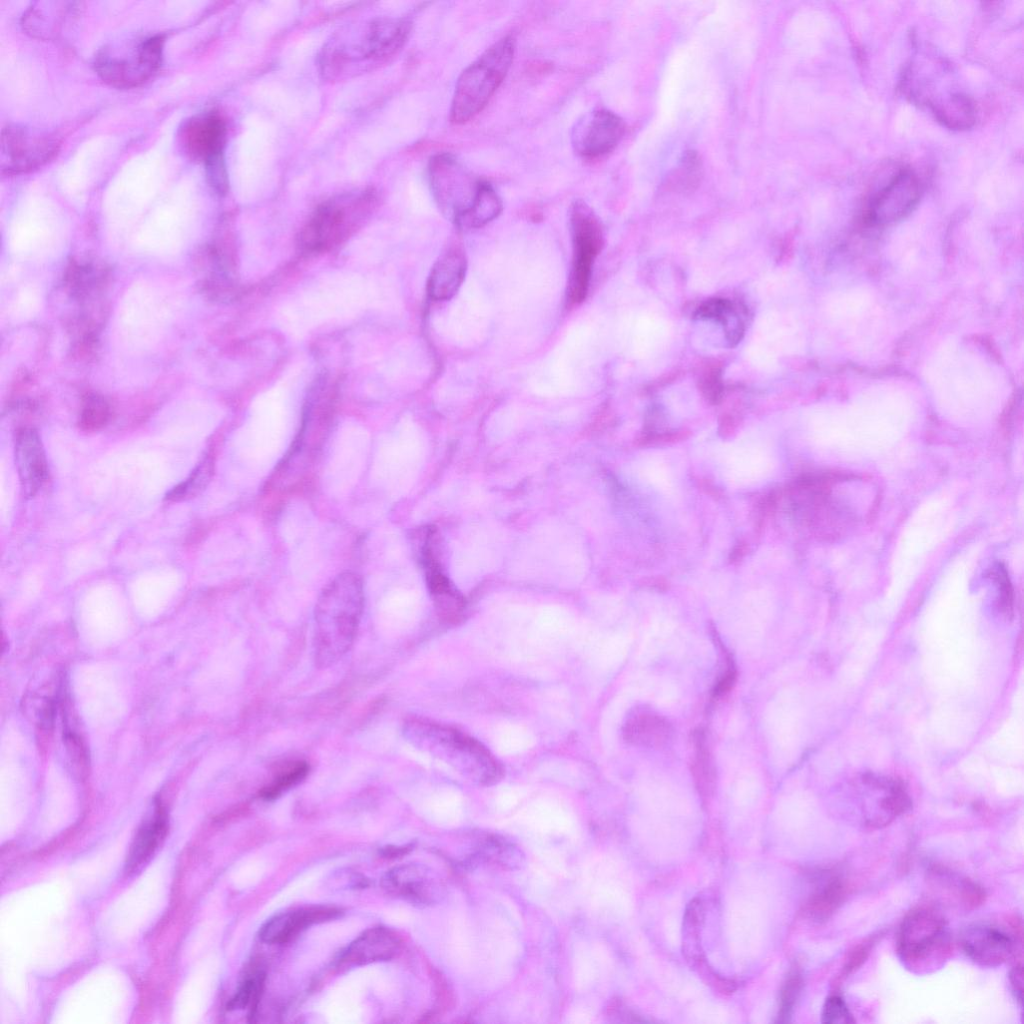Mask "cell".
Segmentation results:
<instances>
[{
  "instance_id": "d6a6232c",
  "label": "cell",
  "mask_w": 1024,
  "mask_h": 1024,
  "mask_svg": "<svg viewBox=\"0 0 1024 1024\" xmlns=\"http://www.w3.org/2000/svg\"><path fill=\"white\" fill-rule=\"evenodd\" d=\"M678 168L675 178L680 183L679 185L691 188L698 182L701 174V162L696 153H687Z\"/></svg>"
},
{
  "instance_id": "74e56055",
  "label": "cell",
  "mask_w": 1024,
  "mask_h": 1024,
  "mask_svg": "<svg viewBox=\"0 0 1024 1024\" xmlns=\"http://www.w3.org/2000/svg\"><path fill=\"white\" fill-rule=\"evenodd\" d=\"M438 1000L444 1011L451 1009L455 1003V996L447 979L438 974Z\"/></svg>"
},
{
  "instance_id": "f35d334b",
  "label": "cell",
  "mask_w": 1024,
  "mask_h": 1024,
  "mask_svg": "<svg viewBox=\"0 0 1024 1024\" xmlns=\"http://www.w3.org/2000/svg\"><path fill=\"white\" fill-rule=\"evenodd\" d=\"M410 849L411 848L409 846L393 847V848L392 847H387L385 849V853L384 854L388 855V856H399V855L407 853Z\"/></svg>"
},
{
  "instance_id": "5bb4252c",
  "label": "cell",
  "mask_w": 1024,
  "mask_h": 1024,
  "mask_svg": "<svg viewBox=\"0 0 1024 1024\" xmlns=\"http://www.w3.org/2000/svg\"><path fill=\"white\" fill-rule=\"evenodd\" d=\"M382 887L388 894L418 905L437 902L442 890L430 870L420 864H404L387 871Z\"/></svg>"
},
{
  "instance_id": "7402d4cb",
  "label": "cell",
  "mask_w": 1024,
  "mask_h": 1024,
  "mask_svg": "<svg viewBox=\"0 0 1024 1024\" xmlns=\"http://www.w3.org/2000/svg\"><path fill=\"white\" fill-rule=\"evenodd\" d=\"M937 119L950 128H968L975 121V107L965 95L955 94L941 103L931 104Z\"/></svg>"
},
{
  "instance_id": "484cf974",
  "label": "cell",
  "mask_w": 1024,
  "mask_h": 1024,
  "mask_svg": "<svg viewBox=\"0 0 1024 1024\" xmlns=\"http://www.w3.org/2000/svg\"><path fill=\"white\" fill-rule=\"evenodd\" d=\"M533 743L531 734L517 725H506L498 730L495 747L505 755L516 754L528 749Z\"/></svg>"
},
{
  "instance_id": "d590c367",
  "label": "cell",
  "mask_w": 1024,
  "mask_h": 1024,
  "mask_svg": "<svg viewBox=\"0 0 1024 1024\" xmlns=\"http://www.w3.org/2000/svg\"><path fill=\"white\" fill-rule=\"evenodd\" d=\"M993 576L996 578L1000 587L1002 606L1005 611H1010L1012 607V589L1008 581L1007 573L1005 569L999 565L995 568Z\"/></svg>"
},
{
  "instance_id": "8d00e7d4",
  "label": "cell",
  "mask_w": 1024,
  "mask_h": 1024,
  "mask_svg": "<svg viewBox=\"0 0 1024 1024\" xmlns=\"http://www.w3.org/2000/svg\"><path fill=\"white\" fill-rule=\"evenodd\" d=\"M1009 982L1013 996L1020 1007L1023 1004V966L1017 963L1009 972Z\"/></svg>"
},
{
  "instance_id": "d6986e66",
  "label": "cell",
  "mask_w": 1024,
  "mask_h": 1024,
  "mask_svg": "<svg viewBox=\"0 0 1024 1024\" xmlns=\"http://www.w3.org/2000/svg\"><path fill=\"white\" fill-rule=\"evenodd\" d=\"M627 738L640 746L661 747L672 738V727L661 715L650 710L636 712L626 724Z\"/></svg>"
},
{
  "instance_id": "4fadbf2b",
  "label": "cell",
  "mask_w": 1024,
  "mask_h": 1024,
  "mask_svg": "<svg viewBox=\"0 0 1024 1024\" xmlns=\"http://www.w3.org/2000/svg\"><path fill=\"white\" fill-rule=\"evenodd\" d=\"M920 194L918 177L911 170L902 169L875 195L868 218L878 225L895 222L914 208Z\"/></svg>"
},
{
  "instance_id": "30bf717a",
  "label": "cell",
  "mask_w": 1024,
  "mask_h": 1024,
  "mask_svg": "<svg viewBox=\"0 0 1024 1024\" xmlns=\"http://www.w3.org/2000/svg\"><path fill=\"white\" fill-rule=\"evenodd\" d=\"M1009 931L990 923H975L960 935L963 952L983 967H997L1010 960L1022 945V923L1013 918Z\"/></svg>"
},
{
  "instance_id": "ac0fdd59",
  "label": "cell",
  "mask_w": 1024,
  "mask_h": 1024,
  "mask_svg": "<svg viewBox=\"0 0 1024 1024\" xmlns=\"http://www.w3.org/2000/svg\"><path fill=\"white\" fill-rule=\"evenodd\" d=\"M466 258L459 248H449L437 260L428 280V293L433 300L452 298L461 286L466 273Z\"/></svg>"
},
{
  "instance_id": "e0dca14e",
  "label": "cell",
  "mask_w": 1024,
  "mask_h": 1024,
  "mask_svg": "<svg viewBox=\"0 0 1024 1024\" xmlns=\"http://www.w3.org/2000/svg\"><path fill=\"white\" fill-rule=\"evenodd\" d=\"M401 941L391 929L383 926L365 930L341 953L342 965L361 966L393 958L400 950Z\"/></svg>"
},
{
  "instance_id": "83f0119b",
  "label": "cell",
  "mask_w": 1024,
  "mask_h": 1024,
  "mask_svg": "<svg viewBox=\"0 0 1024 1024\" xmlns=\"http://www.w3.org/2000/svg\"><path fill=\"white\" fill-rule=\"evenodd\" d=\"M803 986L802 976L793 970L787 976L780 991V1005L777 1022H788Z\"/></svg>"
},
{
  "instance_id": "ffe728a7",
  "label": "cell",
  "mask_w": 1024,
  "mask_h": 1024,
  "mask_svg": "<svg viewBox=\"0 0 1024 1024\" xmlns=\"http://www.w3.org/2000/svg\"><path fill=\"white\" fill-rule=\"evenodd\" d=\"M167 831L165 810L157 804L153 817L143 824L131 846L127 869L133 871L143 865L158 848Z\"/></svg>"
},
{
  "instance_id": "8992f818",
  "label": "cell",
  "mask_w": 1024,
  "mask_h": 1024,
  "mask_svg": "<svg viewBox=\"0 0 1024 1024\" xmlns=\"http://www.w3.org/2000/svg\"><path fill=\"white\" fill-rule=\"evenodd\" d=\"M428 181L442 213L458 227L469 229L489 183L475 177L449 153H439L430 159Z\"/></svg>"
},
{
  "instance_id": "9c48e42d",
  "label": "cell",
  "mask_w": 1024,
  "mask_h": 1024,
  "mask_svg": "<svg viewBox=\"0 0 1024 1024\" xmlns=\"http://www.w3.org/2000/svg\"><path fill=\"white\" fill-rule=\"evenodd\" d=\"M59 147L58 137L51 132L8 125L1 136V172L17 175L37 169L51 160Z\"/></svg>"
},
{
  "instance_id": "7a4b0ae2",
  "label": "cell",
  "mask_w": 1024,
  "mask_h": 1024,
  "mask_svg": "<svg viewBox=\"0 0 1024 1024\" xmlns=\"http://www.w3.org/2000/svg\"><path fill=\"white\" fill-rule=\"evenodd\" d=\"M364 609L361 577L345 571L321 591L314 610V656L318 667L340 660L351 648Z\"/></svg>"
},
{
  "instance_id": "ba28073f",
  "label": "cell",
  "mask_w": 1024,
  "mask_h": 1024,
  "mask_svg": "<svg viewBox=\"0 0 1024 1024\" xmlns=\"http://www.w3.org/2000/svg\"><path fill=\"white\" fill-rule=\"evenodd\" d=\"M569 215L574 255L568 298L570 302L578 304L587 295L592 265L602 244V234L597 218L584 201L575 200Z\"/></svg>"
},
{
  "instance_id": "7c38bea8",
  "label": "cell",
  "mask_w": 1024,
  "mask_h": 1024,
  "mask_svg": "<svg viewBox=\"0 0 1024 1024\" xmlns=\"http://www.w3.org/2000/svg\"><path fill=\"white\" fill-rule=\"evenodd\" d=\"M180 142L192 159L205 166L224 159L227 125L215 110L199 113L185 121L179 132Z\"/></svg>"
},
{
  "instance_id": "d4e9b609",
  "label": "cell",
  "mask_w": 1024,
  "mask_h": 1024,
  "mask_svg": "<svg viewBox=\"0 0 1024 1024\" xmlns=\"http://www.w3.org/2000/svg\"><path fill=\"white\" fill-rule=\"evenodd\" d=\"M309 765L305 761H292L282 767L272 782L260 791V796L271 800L284 791L300 783L308 774Z\"/></svg>"
},
{
  "instance_id": "f546056e",
  "label": "cell",
  "mask_w": 1024,
  "mask_h": 1024,
  "mask_svg": "<svg viewBox=\"0 0 1024 1024\" xmlns=\"http://www.w3.org/2000/svg\"><path fill=\"white\" fill-rule=\"evenodd\" d=\"M881 934H873L856 944L847 954L836 980L840 983L857 971L869 957Z\"/></svg>"
},
{
  "instance_id": "277c9868",
  "label": "cell",
  "mask_w": 1024,
  "mask_h": 1024,
  "mask_svg": "<svg viewBox=\"0 0 1024 1024\" xmlns=\"http://www.w3.org/2000/svg\"><path fill=\"white\" fill-rule=\"evenodd\" d=\"M952 951L945 918L931 907H916L901 921L896 936V953L913 973L924 974L941 967Z\"/></svg>"
},
{
  "instance_id": "ab89813d",
  "label": "cell",
  "mask_w": 1024,
  "mask_h": 1024,
  "mask_svg": "<svg viewBox=\"0 0 1024 1024\" xmlns=\"http://www.w3.org/2000/svg\"><path fill=\"white\" fill-rule=\"evenodd\" d=\"M744 551H745L744 547L742 545H739L737 548H735V551L732 553L733 558L734 559L741 558L742 555L745 553Z\"/></svg>"
},
{
  "instance_id": "1f68e13d",
  "label": "cell",
  "mask_w": 1024,
  "mask_h": 1024,
  "mask_svg": "<svg viewBox=\"0 0 1024 1024\" xmlns=\"http://www.w3.org/2000/svg\"><path fill=\"white\" fill-rule=\"evenodd\" d=\"M694 774L699 787L710 790L714 782V770L704 744L698 741L697 753L694 760Z\"/></svg>"
},
{
  "instance_id": "2e32d148",
  "label": "cell",
  "mask_w": 1024,
  "mask_h": 1024,
  "mask_svg": "<svg viewBox=\"0 0 1024 1024\" xmlns=\"http://www.w3.org/2000/svg\"><path fill=\"white\" fill-rule=\"evenodd\" d=\"M339 914V909L321 905L282 912L263 924L259 937L268 944L287 943L306 927L336 918Z\"/></svg>"
},
{
  "instance_id": "4316f807",
  "label": "cell",
  "mask_w": 1024,
  "mask_h": 1024,
  "mask_svg": "<svg viewBox=\"0 0 1024 1024\" xmlns=\"http://www.w3.org/2000/svg\"><path fill=\"white\" fill-rule=\"evenodd\" d=\"M110 417V407L101 396L91 395L85 400L79 425L85 431H97L103 428Z\"/></svg>"
},
{
  "instance_id": "6da1fadb",
  "label": "cell",
  "mask_w": 1024,
  "mask_h": 1024,
  "mask_svg": "<svg viewBox=\"0 0 1024 1024\" xmlns=\"http://www.w3.org/2000/svg\"><path fill=\"white\" fill-rule=\"evenodd\" d=\"M411 22L405 18L376 17L351 23L325 44L319 59L327 80H344L378 68L405 45Z\"/></svg>"
},
{
  "instance_id": "603a6c76",
  "label": "cell",
  "mask_w": 1024,
  "mask_h": 1024,
  "mask_svg": "<svg viewBox=\"0 0 1024 1024\" xmlns=\"http://www.w3.org/2000/svg\"><path fill=\"white\" fill-rule=\"evenodd\" d=\"M214 474V458L205 455L191 474L180 484L173 487L165 499L170 502H181L196 497L209 485Z\"/></svg>"
},
{
  "instance_id": "5b68a950",
  "label": "cell",
  "mask_w": 1024,
  "mask_h": 1024,
  "mask_svg": "<svg viewBox=\"0 0 1024 1024\" xmlns=\"http://www.w3.org/2000/svg\"><path fill=\"white\" fill-rule=\"evenodd\" d=\"M376 202V193L371 189L344 192L324 201L300 232L301 247L308 252L333 247L366 219Z\"/></svg>"
},
{
  "instance_id": "8fae6325",
  "label": "cell",
  "mask_w": 1024,
  "mask_h": 1024,
  "mask_svg": "<svg viewBox=\"0 0 1024 1024\" xmlns=\"http://www.w3.org/2000/svg\"><path fill=\"white\" fill-rule=\"evenodd\" d=\"M624 131V122L618 115L598 109L577 120L572 128L571 144L579 156L595 159L610 153Z\"/></svg>"
},
{
  "instance_id": "9a60e30c",
  "label": "cell",
  "mask_w": 1024,
  "mask_h": 1024,
  "mask_svg": "<svg viewBox=\"0 0 1024 1024\" xmlns=\"http://www.w3.org/2000/svg\"><path fill=\"white\" fill-rule=\"evenodd\" d=\"M14 451L21 490L26 497H33L47 481L49 473L44 446L38 432L31 427L19 429L16 433Z\"/></svg>"
},
{
  "instance_id": "4dcf8cb0",
  "label": "cell",
  "mask_w": 1024,
  "mask_h": 1024,
  "mask_svg": "<svg viewBox=\"0 0 1024 1024\" xmlns=\"http://www.w3.org/2000/svg\"><path fill=\"white\" fill-rule=\"evenodd\" d=\"M821 1021L825 1024H850L856 1020L842 996L833 993L824 1002Z\"/></svg>"
},
{
  "instance_id": "e575fe53",
  "label": "cell",
  "mask_w": 1024,
  "mask_h": 1024,
  "mask_svg": "<svg viewBox=\"0 0 1024 1024\" xmlns=\"http://www.w3.org/2000/svg\"><path fill=\"white\" fill-rule=\"evenodd\" d=\"M54 713V703L52 700L48 699L42 706L38 722L37 733L39 734L38 741L40 742L41 747L45 746L47 740L50 739V736L52 734Z\"/></svg>"
},
{
  "instance_id": "44dd1931",
  "label": "cell",
  "mask_w": 1024,
  "mask_h": 1024,
  "mask_svg": "<svg viewBox=\"0 0 1024 1024\" xmlns=\"http://www.w3.org/2000/svg\"><path fill=\"white\" fill-rule=\"evenodd\" d=\"M849 887L847 882L839 875L834 874L827 877L806 904L808 916L816 922H824L829 919L843 904Z\"/></svg>"
},
{
  "instance_id": "cb8c5ba5",
  "label": "cell",
  "mask_w": 1024,
  "mask_h": 1024,
  "mask_svg": "<svg viewBox=\"0 0 1024 1024\" xmlns=\"http://www.w3.org/2000/svg\"><path fill=\"white\" fill-rule=\"evenodd\" d=\"M477 857L511 870L520 868L524 862V855L518 847L495 835L483 839Z\"/></svg>"
},
{
  "instance_id": "3957f363",
  "label": "cell",
  "mask_w": 1024,
  "mask_h": 1024,
  "mask_svg": "<svg viewBox=\"0 0 1024 1024\" xmlns=\"http://www.w3.org/2000/svg\"><path fill=\"white\" fill-rule=\"evenodd\" d=\"M515 37L506 35L488 47L460 74L450 107V121L464 124L478 115L505 79L513 62Z\"/></svg>"
},
{
  "instance_id": "f1b7e54d",
  "label": "cell",
  "mask_w": 1024,
  "mask_h": 1024,
  "mask_svg": "<svg viewBox=\"0 0 1024 1024\" xmlns=\"http://www.w3.org/2000/svg\"><path fill=\"white\" fill-rule=\"evenodd\" d=\"M64 743L74 773L80 778L88 775L89 756L82 738L74 731H64Z\"/></svg>"
},
{
  "instance_id": "52a82bcc",
  "label": "cell",
  "mask_w": 1024,
  "mask_h": 1024,
  "mask_svg": "<svg viewBox=\"0 0 1024 1024\" xmlns=\"http://www.w3.org/2000/svg\"><path fill=\"white\" fill-rule=\"evenodd\" d=\"M163 45L164 37L160 34L134 36L109 43L98 51L95 70L111 86H139L160 68Z\"/></svg>"
},
{
  "instance_id": "836d02e7",
  "label": "cell",
  "mask_w": 1024,
  "mask_h": 1024,
  "mask_svg": "<svg viewBox=\"0 0 1024 1024\" xmlns=\"http://www.w3.org/2000/svg\"><path fill=\"white\" fill-rule=\"evenodd\" d=\"M260 988V978L246 979L228 1004L229 1009H243L257 996Z\"/></svg>"
}]
</instances>
